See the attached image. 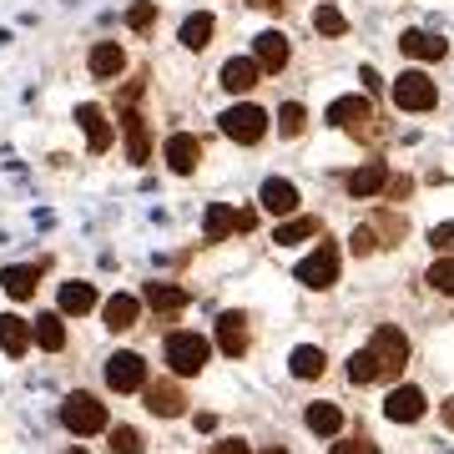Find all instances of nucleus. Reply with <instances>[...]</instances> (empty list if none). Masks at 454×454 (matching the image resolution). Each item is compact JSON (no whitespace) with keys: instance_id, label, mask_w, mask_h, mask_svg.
<instances>
[{"instance_id":"obj_18","label":"nucleus","mask_w":454,"mask_h":454,"mask_svg":"<svg viewBox=\"0 0 454 454\" xmlns=\"http://www.w3.org/2000/svg\"><path fill=\"white\" fill-rule=\"evenodd\" d=\"M258 66L262 71H283V66H288V35L283 31H262L258 35Z\"/></svg>"},{"instance_id":"obj_39","label":"nucleus","mask_w":454,"mask_h":454,"mask_svg":"<svg viewBox=\"0 0 454 454\" xmlns=\"http://www.w3.org/2000/svg\"><path fill=\"white\" fill-rule=\"evenodd\" d=\"M348 247H354L358 258H369V253H373V227H354V238H348Z\"/></svg>"},{"instance_id":"obj_20","label":"nucleus","mask_w":454,"mask_h":454,"mask_svg":"<svg viewBox=\"0 0 454 454\" xmlns=\"http://www.w3.org/2000/svg\"><path fill=\"white\" fill-rule=\"evenodd\" d=\"M384 187H389L384 162H364L354 177H348V192H354V197H373V192H384Z\"/></svg>"},{"instance_id":"obj_24","label":"nucleus","mask_w":454,"mask_h":454,"mask_svg":"<svg viewBox=\"0 0 454 454\" xmlns=\"http://www.w3.org/2000/svg\"><path fill=\"white\" fill-rule=\"evenodd\" d=\"M97 309V288H91V283H66L61 288V313H76V318H82V313H91Z\"/></svg>"},{"instance_id":"obj_30","label":"nucleus","mask_w":454,"mask_h":454,"mask_svg":"<svg viewBox=\"0 0 454 454\" xmlns=\"http://www.w3.org/2000/svg\"><path fill=\"white\" fill-rule=\"evenodd\" d=\"M373 379H384V369H379L373 348H364V354L348 358V384H373Z\"/></svg>"},{"instance_id":"obj_2","label":"nucleus","mask_w":454,"mask_h":454,"mask_svg":"<svg viewBox=\"0 0 454 454\" xmlns=\"http://www.w3.org/2000/svg\"><path fill=\"white\" fill-rule=\"evenodd\" d=\"M61 424L71 434H101V429H106V409H101L91 394H71L61 404Z\"/></svg>"},{"instance_id":"obj_42","label":"nucleus","mask_w":454,"mask_h":454,"mask_svg":"<svg viewBox=\"0 0 454 454\" xmlns=\"http://www.w3.org/2000/svg\"><path fill=\"white\" fill-rule=\"evenodd\" d=\"M439 414H444V424L454 429V399H444V409H439Z\"/></svg>"},{"instance_id":"obj_9","label":"nucleus","mask_w":454,"mask_h":454,"mask_svg":"<svg viewBox=\"0 0 454 454\" xmlns=\"http://www.w3.org/2000/svg\"><path fill=\"white\" fill-rule=\"evenodd\" d=\"M384 414H389L394 424H414L424 414V394L414 389V384H404V389H389V399H384Z\"/></svg>"},{"instance_id":"obj_33","label":"nucleus","mask_w":454,"mask_h":454,"mask_svg":"<svg viewBox=\"0 0 454 454\" xmlns=\"http://www.w3.org/2000/svg\"><path fill=\"white\" fill-rule=\"evenodd\" d=\"M146 152H152L146 146V121L142 116H127V157L131 162H146Z\"/></svg>"},{"instance_id":"obj_11","label":"nucleus","mask_w":454,"mask_h":454,"mask_svg":"<svg viewBox=\"0 0 454 454\" xmlns=\"http://www.w3.org/2000/svg\"><path fill=\"white\" fill-rule=\"evenodd\" d=\"M167 162H172V172H197V162H202V142L197 137H187V131H177V137H167Z\"/></svg>"},{"instance_id":"obj_15","label":"nucleus","mask_w":454,"mask_h":454,"mask_svg":"<svg viewBox=\"0 0 454 454\" xmlns=\"http://www.w3.org/2000/svg\"><path fill=\"white\" fill-rule=\"evenodd\" d=\"M217 343H223V354H247V324H243V313H223L217 318Z\"/></svg>"},{"instance_id":"obj_17","label":"nucleus","mask_w":454,"mask_h":454,"mask_svg":"<svg viewBox=\"0 0 454 454\" xmlns=\"http://www.w3.org/2000/svg\"><path fill=\"white\" fill-rule=\"evenodd\" d=\"M76 121H82V131H86V142H91V152H106V146H112V127H106L101 106H76Z\"/></svg>"},{"instance_id":"obj_7","label":"nucleus","mask_w":454,"mask_h":454,"mask_svg":"<svg viewBox=\"0 0 454 454\" xmlns=\"http://www.w3.org/2000/svg\"><path fill=\"white\" fill-rule=\"evenodd\" d=\"M333 278H339V253L328 243L318 247L313 258L298 262V283H303V288H333Z\"/></svg>"},{"instance_id":"obj_14","label":"nucleus","mask_w":454,"mask_h":454,"mask_svg":"<svg viewBox=\"0 0 454 454\" xmlns=\"http://www.w3.org/2000/svg\"><path fill=\"white\" fill-rule=\"evenodd\" d=\"M258 61H247V56H232V61L223 66V86L232 91V97H243V91H253L258 86Z\"/></svg>"},{"instance_id":"obj_22","label":"nucleus","mask_w":454,"mask_h":454,"mask_svg":"<svg viewBox=\"0 0 454 454\" xmlns=\"http://www.w3.org/2000/svg\"><path fill=\"white\" fill-rule=\"evenodd\" d=\"M35 283H41V268H5L0 273V288L11 298H35Z\"/></svg>"},{"instance_id":"obj_1","label":"nucleus","mask_w":454,"mask_h":454,"mask_svg":"<svg viewBox=\"0 0 454 454\" xmlns=\"http://www.w3.org/2000/svg\"><path fill=\"white\" fill-rule=\"evenodd\" d=\"M207 339H202V333H172V339H167V364H172V373H182V379H187V373H202V364H207Z\"/></svg>"},{"instance_id":"obj_44","label":"nucleus","mask_w":454,"mask_h":454,"mask_svg":"<svg viewBox=\"0 0 454 454\" xmlns=\"http://www.w3.org/2000/svg\"><path fill=\"white\" fill-rule=\"evenodd\" d=\"M262 454H288V450H283V444H273V450H262Z\"/></svg>"},{"instance_id":"obj_40","label":"nucleus","mask_w":454,"mask_h":454,"mask_svg":"<svg viewBox=\"0 0 454 454\" xmlns=\"http://www.w3.org/2000/svg\"><path fill=\"white\" fill-rule=\"evenodd\" d=\"M333 454H379V450H373V439H343V444H333Z\"/></svg>"},{"instance_id":"obj_6","label":"nucleus","mask_w":454,"mask_h":454,"mask_svg":"<svg viewBox=\"0 0 454 454\" xmlns=\"http://www.w3.org/2000/svg\"><path fill=\"white\" fill-rule=\"evenodd\" d=\"M106 384H112L116 394L146 389V364H142V354H112V358H106Z\"/></svg>"},{"instance_id":"obj_36","label":"nucleus","mask_w":454,"mask_h":454,"mask_svg":"<svg viewBox=\"0 0 454 454\" xmlns=\"http://www.w3.org/2000/svg\"><path fill=\"white\" fill-rule=\"evenodd\" d=\"M112 450L137 454V450H142V434H137V429H127V424H116V429H112Z\"/></svg>"},{"instance_id":"obj_28","label":"nucleus","mask_w":454,"mask_h":454,"mask_svg":"<svg viewBox=\"0 0 454 454\" xmlns=\"http://www.w3.org/2000/svg\"><path fill=\"white\" fill-rule=\"evenodd\" d=\"M146 303L157 313H177V309H187V293L172 288V283H152V288H146Z\"/></svg>"},{"instance_id":"obj_31","label":"nucleus","mask_w":454,"mask_h":454,"mask_svg":"<svg viewBox=\"0 0 454 454\" xmlns=\"http://www.w3.org/2000/svg\"><path fill=\"white\" fill-rule=\"evenodd\" d=\"M212 41V16H187L182 20V46L187 51H202Z\"/></svg>"},{"instance_id":"obj_29","label":"nucleus","mask_w":454,"mask_h":454,"mask_svg":"<svg viewBox=\"0 0 454 454\" xmlns=\"http://www.w3.org/2000/svg\"><path fill=\"white\" fill-rule=\"evenodd\" d=\"M328 369L324 348H293V379H318Z\"/></svg>"},{"instance_id":"obj_27","label":"nucleus","mask_w":454,"mask_h":454,"mask_svg":"<svg viewBox=\"0 0 454 454\" xmlns=\"http://www.w3.org/2000/svg\"><path fill=\"white\" fill-rule=\"evenodd\" d=\"M303 419H309L313 434H339V429H343V409L339 404H309Z\"/></svg>"},{"instance_id":"obj_41","label":"nucleus","mask_w":454,"mask_h":454,"mask_svg":"<svg viewBox=\"0 0 454 454\" xmlns=\"http://www.w3.org/2000/svg\"><path fill=\"white\" fill-rule=\"evenodd\" d=\"M217 454H247V444H243V439H223V444H217Z\"/></svg>"},{"instance_id":"obj_43","label":"nucleus","mask_w":454,"mask_h":454,"mask_svg":"<svg viewBox=\"0 0 454 454\" xmlns=\"http://www.w3.org/2000/svg\"><path fill=\"white\" fill-rule=\"evenodd\" d=\"M247 5H258V11H273L278 0H247Z\"/></svg>"},{"instance_id":"obj_32","label":"nucleus","mask_w":454,"mask_h":454,"mask_svg":"<svg viewBox=\"0 0 454 454\" xmlns=\"http://www.w3.org/2000/svg\"><path fill=\"white\" fill-rule=\"evenodd\" d=\"M313 31H324V35H343V31H348V20H343L339 5H328V0H324V5L313 11Z\"/></svg>"},{"instance_id":"obj_8","label":"nucleus","mask_w":454,"mask_h":454,"mask_svg":"<svg viewBox=\"0 0 454 454\" xmlns=\"http://www.w3.org/2000/svg\"><path fill=\"white\" fill-rule=\"evenodd\" d=\"M328 121L343 127V131H358V127H369L373 121V106L364 97H339L333 106H328Z\"/></svg>"},{"instance_id":"obj_19","label":"nucleus","mask_w":454,"mask_h":454,"mask_svg":"<svg viewBox=\"0 0 454 454\" xmlns=\"http://www.w3.org/2000/svg\"><path fill=\"white\" fill-rule=\"evenodd\" d=\"M121 66H127V51L116 46V41H101V46L91 51V76H101V82L121 76Z\"/></svg>"},{"instance_id":"obj_3","label":"nucleus","mask_w":454,"mask_h":454,"mask_svg":"<svg viewBox=\"0 0 454 454\" xmlns=\"http://www.w3.org/2000/svg\"><path fill=\"white\" fill-rule=\"evenodd\" d=\"M439 101V86L424 76V71H404L399 82H394V106L399 112H429Z\"/></svg>"},{"instance_id":"obj_35","label":"nucleus","mask_w":454,"mask_h":454,"mask_svg":"<svg viewBox=\"0 0 454 454\" xmlns=\"http://www.w3.org/2000/svg\"><path fill=\"white\" fill-rule=\"evenodd\" d=\"M278 131H283V137H298V131H303V106H298V101H288V106L278 112Z\"/></svg>"},{"instance_id":"obj_21","label":"nucleus","mask_w":454,"mask_h":454,"mask_svg":"<svg viewBox=\"0 0 454 454\" xmlns=\"http://www.w3.org/2000/svg\"><path fill=\"white\" fill-rule=\"evenodd\" d=\"M399 51H404V56H419V61H439V56H444V41L429 35V31H404L399 35Z\"/></svg>"},{"instance_id":"obj_25","label":"nucleus","mask_w":454,"mask_h":454,"mask_svg":"<svg viewBox=\"0 0 454 454\" xmlns=\"http://www.w3.org/2000/svg\"><path fill=\"white\" fill-rule=\"evenodd\" d=\"M146 409L162 414V419H177L182 414V394L172 389V384H152V389H146Z\"/></svg>"},{"instance_id":"obj_5","label":"nucleus","mask_w":454,"mask_h":454,"mask_svg":"<svg viewBox=\"0 0 454 454\" xmlns=\"http://www.w3.org/2000/svg\"><path fill=\"white\" fill-rule=\"evenodd\" d=\"M223 131L232 137V142H258L262 131H268V112L262 106H227L223 112Z\"/></svg>"},{"instance_id":"obj_45","label":"nucleus","mask_w":454,"mask_h":454,"mask_svg":"<svg viewBox=\"0 0 454 454\" xmlns=\"http://www.w3.org/2000/svg\"><path fill=\"white\" fill-rule=\"evenodd\" d=\"M66 454H86V450H66Z\"/></svg>"},{"instance_id":"obj_34","label":"nucleus","mask_w":454,"mask_h":454,"mask_svg":"<svg viewBox=\"0 0 454 454\" xmlns=\"http://www.w3.org/2000/svg\"><path fill=\"white\" fill-rule=\"evenodd\" d=\"M429 288L444 293V298H454V258H439L434 268H429Z\"/></svg>"},{"instance_id":"obj_12","label":"nucleus","mask_w":454,"mask_h":454,"mask_svg":"<svg viewBox=\"0 0 454 454\" xmlns=\"http://www.w3.org/2000/svg\"><path fill=\"white\" fill-rule=\"evenodd\" d=\"M31 339H35V328L26 324V318H16V313H0V348L11 358H20L26 348H31Z\"/></svg>"},{"instance_id":"obj_38","label":"nucleus","mask_w":454,"mask_h":454,"mask_svg":"<svg viewBox=\"0 0 454 454\" xmlns=\"http://www.w3.org/2000/svg\"><path fill=\"white\" fill-rule=\"evenodd\" d=\"M429 243H434L439 258H450V253H454V223H439L434 232H429Z\"/></svg>"},{"instance_id":"obj_4","label":"nucleus","mask_w":454,"mask_h":454,"mask_svg":"<svg viewBox=\"0 0 454 454\" xmlns=\"http://www.w3.org/2000/svg\"><path fill=\"white\" fill-rule=\"evenodd\" d=\"M373 358H379V369H384V379H394V373L404 369V358H409V339L399 333L394 324H379L373 328Z\"/></svg>"},{"instance_id":"obj_26","label":"nucleus","mask_w":454,"mask_h":454,"mask_svg":"<svg viewBox=\"0 0 454 454\" xmlns=\"http://www.w3.org/2000/svg\"><path fill=\"white\" fill-rule=\"evenodd\" d=\"M303 238H318V217H288V223H278V232H273L278 247L303 243Z\"/></svg>"},{"instance_id":"obj_10","label":"nucleus","mask_w":454,"mask_h":454,"mask_svg":"<svg viewBox=\"0 0 454 454\" xmlns=\"http://www.w3.org/2000/svg\"><path fill=\"white\" fill-rule=\"evenodd\" d=\"M262 207L273 212V217H293L298 212V187L288 177H268L262 182Z\"/></svg>"},{"instance_id":"obj_23","label":"nucleus","mask_w":454,"mask_h":454,"mask_svg":"<svg viewBox=\"0 0 454 454\" xmlns=\"http://www.w3.org/2000/svg\"><path fill=\"white\" fill-rule=\"evenodd\" d=\"M31 328H35V343H41L46 354H61V348H66V324L56 318V313H41Z\"/></svg>"},{"instance_id":"obj_16","label":"nucleus","mask_w":454,"mask_h":454,"mask_svg":"<svg viewBox=\"0 0 454 454\" xmlns=\"http://www.w3.org/2000/svg\"><path fill=\"white\" fill-rule=\"evenodd\" d=\"M232 227H243V212L227 207V202H212L207 207V223H202V232H207V243H223Z\"/></svg>"},{"instance_id":"obj_37","label":"nucleus","mask_w":454,"mask_h":454,"mask_svg":"<svg viewBox=\"0 0 454 454\" xmlns=\"http://www.w3.org/2000/svg\"><path fill=\"white\" fill-rule=\"evenodd\" d=\"M152 20H157V5H152V0H142V5H131V11H127V26H131V31H146Z\"/></svg>"},{"instance_id":"obj_13","label":"nucleus","mask_w":454,"mask_h":454,"mask_svg":"<svg viewBox=\"0 0 454 454\" xmlns=\"http://www.w3.org/2000/svg\"><path fill=\"white\" fill-rule=\"evenodd\" d=\"M137 313H142V303H137L131 293H116V298H106L101 318H106V328H112V333H127V328H137Z\"/></svg>"}]
</instances>
